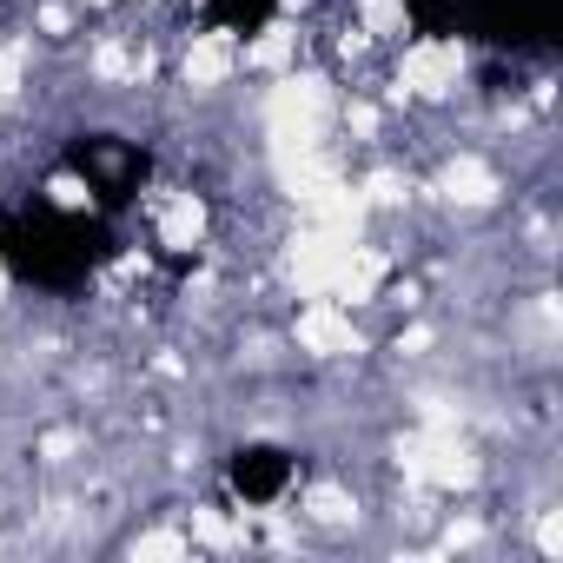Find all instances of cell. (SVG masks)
<instances>
[{
	"mask_svg": "<svg viewBox=\"0 0 563 563\" xmlns=\"http://www.w3.org/2000/svg\"><path fill=\"white\" fill-rule=\"evenodd\" d=\"M391 471L431 497H471L490 477V457L471 424H411L391 438Z\"/></svg>",
	"mask_w": 563,
	"mask_h": 563,
	"instance_id": "cell-1",
	"label": "cell"
},
{
	"mask_svg": "<svg viewBox=\"0 0 563 563\" xmlns=\"http://www.w3.org/2000/svg\"><path fill=\"white\" fill-rule=\"evenodd\" d=\"M471 87V47L457 34H418L398 41L391 80H385V107H451Z\"/></svg>",
	"mask_w": 563,
	"mask_h": 563,
	"instance_id": "cell-2",
	"label": "cell"
},
{
	"mask_svg": "<svg viewBox=\"0 0 563 563\" xmlns=\"http://www.w3.org/2000/svg\"><path fill=\"white\" fill-rule=\"evenodd\" d=\"M504 192H510V179H504V166H497L484 146H451V153H438L431 179L418 186V199H431V206H444V212H457V219L497 212Z\"/></svg>",
	"mask_w": 563,
	"mask_h": 563,
	"instance_id": "cell-3",
	"label": "cell"
},
{
	"mask_svg": "<svg viewBox=\"0 0 563 563\" xmlns=\"http://www.w3.org/2000/svg\"><path fill=\"white\" fill-rule=\"evenodd\" d=\"M286 345L299 358H312V365H358L372 339H365V325H358L352 306H339V299H299V312L286 325Z\"/></svg>",
	"mask_w": 563,
	"mask_h": 563,
	"instance_id": "cell-4",
	"label": "cell"
},
{
	"mask_svg": "<svg viewBox=\"0 0 563 563\" xmlns=\"http://www.w3.org/2000/svg\"><path fill=\"white\" fill-rule=\"evenodd\" d=\"M153 245L173 258H199L212 245V199L199 186H159L153 192Z\"/></svg>",
	"mask_w": 563,
	"mask_h": 563,
	"instance_id": "cell-5",
	"label": "cell"
},
{
	"mask_svg": "<svg viewBox=\"0 0 563 563\" xmlns=\"http://www.w3.org/2000/svg\"><path fill=\"white\" fill-rule=\"evenodd\" d=\"M173 80L192 93V100H219L232 80H239V41L232 27H199L179 41V60H173Z\"/></svg>",
	"mask_w": 563,
	"mask_h": 563,
	"instance_id": "cell-6",
	"label": "cell"
},
{
	"mask_svg": "<svg viewBox=\"0 0 563 563\" xmlns=\"http://www.w3.org/2000/svg\"><path fill=\"white\" fill-rule=\"evenodd\" d=\"M292 517H299V530L352 537V530H358V517H365V497H358V484H352V477H312V484L299 490Z\"/></svg>",
	"mask_w": 563,
	"mask_h": 563,
	"instance_id": "cell-7",
	"label": "cell"
},
{
	"mask_svg": "<svg viewBox=\"0 0 563 563\" xmlns=\"http://www.w3.org/2000/svg\"><path fill=\"white\" fill-rule=\"evenodd\" d=\"M306 41H312V27H306V21L272 14V21H265V27L239 47V74H252V80L286 74V67H299V60H306Z\"/></svg>",
	"mask_w": 563,
	"mask_h": 563,
	"instance_id": "cell-8",
	"label": "cell"
},
{
	"mask_svg": "<svg viewBox=\"0 0 563 563\" xmlns=\"http://www.w3.org/2000/svg\"><path fill=\"white\" fill-rule=\"evenodd\" d=\"M352 179H358L372 219H405V212L418 206V179H411V166H398V159H378V166H365V173H352Z\"/></svg>",
	"mask_w": 563,
	"mask_h": 563,
	"instance_id": "cell-9",
	"label": "cell"
},
{
	"mask_svg": "<svg viewBox=\"0 0 563 563\" xmlns=\"http://www.w3.org/2000/svg\"><path fill=\"white\" fill-rule=\"evenodd\" d=\"M34 67H41L34 34H0V113H21L34 100Z\"/></svg>",
	"mask_w": 563,
	"mask_h": 563,
	"instance_id": "cell-10",
	"label": "cell"
},
{
	"mask_svg": "<svg viewBox=\"0 0 563 563\" xmlns=\"http://www.w3.org/2000/svg\"><path fill=\"white\" fill-rule=\"evenodd\" d=\"M186 537H192V550H245L252 543V523H245V510L232 517L219 504H192L186 510Z\"/></svg>",
	"mask_w": 563,
	"mask_h": 563,
	"instance_id": "cell-11",
	"label": "cell"
},
{
	"mask_svg": "<svg viewBox=\"0 0 563 563\" xmlns=\"http://www.w3.org/2000/svg\"><path fill=\"white\" fill-rule=\"evenodd\" d=\"M352 21L378 41V47H398L411 34V8L405 0H352Z\"/></svg>",
	"mask_w": 563,
	"mask_h": 563,
	"instance_id": "cell-12",
	"label": "cell"
},
{
	"mask_svg": "<svg viewBox=\"0 0 563 563\" xmlns=\"http://www.w3.org/2000/svg\"><path fill=\"white\" fill-rule=\"evenodd\" d=\"M27 34H34L41 47H67V41L80 34V0H34Z\"/></svg>",
	"mask_w": 563,
	"mask_h": 563,
	"instance_id": "cell-13",
	"label": "cell"
},
{
	"mask_svg": "<svg viewBox=\"0 0 563 563\" xmlns=\"http://www.w3.org/2000/svg\"><path fill=\"white\" fill-rule=\"evenodd\" d=\"M41 199H47L54 212H67V219H80V212H93V206H100L93 179H80V173H47V179H41Z\"/></svg>",
	"mask_w": 563,
	"mask_h": 563,
	"instance_id": "cell-14",
	"label": "cell"
},
{
	"mask_svg": "<svg viewBox=\"0 0 563 563\" xmlns=\"http://www.w3.org/2000/svg\"><path fill=\"white\" fill-rule=\"evenodd\" d=\"M126 556H192V537L186 523H146L126 537Z\"/></svg>",
	"mask_w": 563,
	"mask_h": 563,
	"instance_id": "cell-15",
	"label": "cell"
},
{
	"mask_svg": "<svg viewBox=\"0 0 563 563\" xmlns=\"http://www.w3.org/2000/svg\"><path fill=\"white\" fill-rule=\"evenodd\" d=\"M530 550L543 563H563V510H556V497H537V510H530Z\"/></svg>",
	"mask_w": 563,
	"mask_h": 563,
	"instance_id": "cell-16",
	"label": "cell"
}]
</instances>
